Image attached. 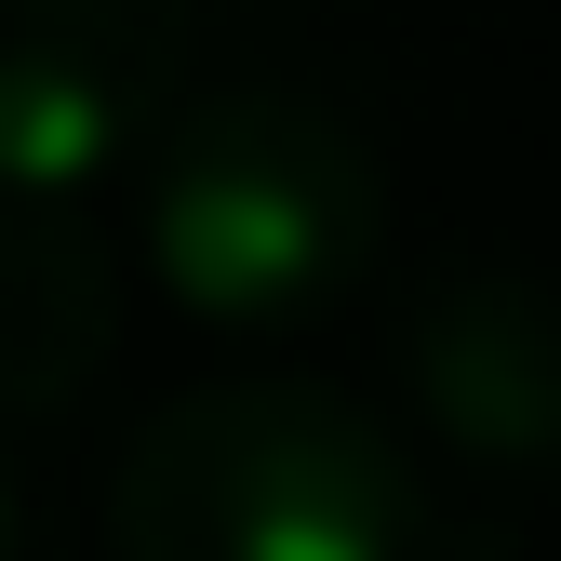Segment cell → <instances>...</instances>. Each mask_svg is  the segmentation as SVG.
I'll use <instances>...</instances> for the list:
<instances>
[{
  "mask_svg": "<svg viewBox=\"0 0 561 561\" xmlns=\"http://www.w3.org/2000/svg\"><path fill=\"white\" fill-rule=\"evenodd\" d=\"M428 495L388 414L321 375H215L161 401L107 481V561H414Z\"/></svg>",
  "mask_w": 561,
  "mask_h": 561,
  "instance_id": "6da1fadb",
  "label": "cell"
},
{
  "mask_svg": "<svg viewBox=\"0 0 561 561\" xmlns=\"http://www.w3.org/2000/svg\"><path fill=\"white\" fill-rule=\"evenodd\" d=\"M148 267L201 321H321L375 280L388 254V161L375 134L295 94V81H228L187 94L148 134Z\"/></svg>",
  "mask_w": 561,
  "mask_h": 561,
  "instance_id": "7a4b0ae2",
  "label": "cell"
},
{
  "mask_svg": "<svg viewBox=\"0 0 561 561\" xmlns=\"http://www.w3.org/2000/svg\"><path fill=\"white\" fill-rule=\"evenodd\" d=\"M201 0H0V187H94L174 121Z\"/></svg>",
  "mask_w": 561,
  "mask_h": 561,
  "instance_id": "3957f363",
  "label": "cell"
},
{
  "mask_svg": "<svg viewBox=\"0 0 561 561\" xmlns=\"http://www.w3.org/2000/svg\"><path fill=\"white\" fill-rule=\"evenodd\" d=\"M414 414L468 468H561V295L535 267H455L401 321Z\"/></svg>",
  "mask_w": 561,
  "mask_h": 561,
  "instance_id": "277c9868",
  "label": "cell"
},
{
  "mask_svg": "<svg viewBox=\"0 0 561 561\" xmlns=\"http://www.w3.org/2000/svg\"><path fill=\"white\" fill-rule=\"evenodd\" d=\"M121 347V241L81 187H0V428L81 414Z\"/></svg>",
  "mask_w": 561,
  "mask_h": 561,
  "instance_id": "5b68a950",
  "label": "cell"
},
{
  "mask_svg": "<svg viewBox=\"0 0 561 561\" xmlns=\"http://www.w3.org/2000/svg\"><path fill=\"white\" fill-rule=\"evenodd\" d=\"M0 561H27V495H14V468H0Z\"/></svg>",
  "mask_w": 561,
  "mask_h": 561,
  "instance_id": "8992f818",
  "label": "cell"
}]
</instances>
